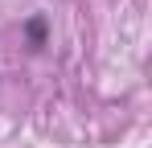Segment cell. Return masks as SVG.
Here are the masks:
<instances>
[{
    "mask_svg": "<svg viewBox=\"0 0 152 148\" xmlns=\"http://www.w3.org/2000/svg\"><path fill=\"white\" fill-rule=\"evenodd\" d=\"M25 33H29V41H33V49L45 45V21H41V17H29V21H25Z\"/></svg>",
    "mask_w": 152,
    "mask_h": 148,
    "instance_id": "cell-1",
    "label": "cell"
}]
</instances>
